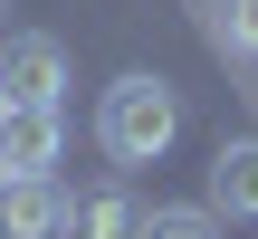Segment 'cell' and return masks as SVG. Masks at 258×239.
Wrapping results in <instances>:
<instances>
[{
    "instance_id": "obj_8",
    "label": "cell",
    "mask_w": 258,
    "mask_h": 239,
    "mask_svg": "<svg viewBox=\"0 0 258 239\" xmlns=\"http://www.w3.org/2000/svg\"><path fill=\"white\" fill-rule=\"evenodd\" d=\"M211 38L230 57H258V0H211Z\"/></svg>"
},
{
    "instance_id": "obj_6",
    "label": "cell",
    "mask_w": 258,
    "mask_h": 239,
    "mask_svg": "<svg viewBox=\"0 0 258 239\" xmlns=\"http://www.w3.org/2000/svg\"><path fill=\"white\" fill-rule=\"evenodd\" d=\"M67 230H77V239H134V230H144V211L124 201V182H96V192L67 201Z\"/></svg>"
},
{
    "instance_id": "obj_9",
    "label": "cell",
    "mask_w": 258,
    "mask_h": 239,
    "mask_svg": "<svg viewBox=\"0 0 258 239\" xmlns=\"http://www.w3.org/2000/svg\"><path fill=\"white\" fill-rule=\"evenodd\" d=\"M0 10H10V0H0Z\"/></svg>"
},
{
    "instance_id": "obj_4",
    "label": "cell",
    "mask_w": 258,
    "mask_h": 239,
    "mask_svg": "<svg viewBox=\"0 0 258 239\" xmlns=\"http://www.w3.org/2000/svg\"><path fill=\"white\" fill-rule=\"evenodd\" d=\"M57 230H67L57 172H0V239H57Z\"/></svg>"
},
{
    "instance_id": "obj_1",
    "label": "cell",
    "mask_w": 258,
    "mask_h": 239,
    "mask_svg": "<svg viewBox=\"0 0 258 239\" xmlns=\"http://www.w3.org/2000/svg\"><path fill=\"white\" fill-rule=\"evenodd\" d=\"M172 134H182V96H172L163 77H115V86L96 96V144H105V163H115V172L163 163V153H172Z\"/></svg>"
},
{
    "instance_id": "obj_3",
    "label": "cell",
    "mask_w": 258,
    "mask_h": 239,
    "mask_svg": "<svg viewBox=\"0 0 258 239\" xmlns=\"http://www.w3.org/2000/svg\"><path fill=\"white\" fill-rule=\"evenodd\" d=\"M67 115L57 105H0V172H57Z\"/></svg>"
},
{
    "instance_id": "obj_7",
    "label": "cell",
    "mask_w": 258,
    "mask_h": 239,
    "mask_svg": "<svg viewBox=\"0 0 258 239\" xmlns=\"http://www.w3.org/2000/svg\"><path fill=\"white\" fill-rule=\"evenodd\" d=\"M134 239H220V211L211 201H163V211H144Z\"/></svg>"
},
{
    "instance_id": "obj_5",
    "label": "cell",
    "mask_w": 258,
    "mask_h": 239,
    "mask_svg": "<svg viewBox=\"0 0 258 239\" xmlns=\"http://www.w3.org/2000/svg\"><path fill=\"white\" fill-rule=\"evenodd\" d=\"M211 211L220 220H258V134H230L211 153Z\"/></svg>"
},
{
    "instance_id": "obj_2",
    "label": "cell",
    "mask_w": 258,
    "mask_h": 239,
    "mask_svg": "<svg viewBox=\"0 0 258 239\" xmlns=\"http://www.w3.org/2000/svg\"><path fill=\"white\" fill-rule=\"evenodd\" d=\"M67 96V48L48 29H10L0 38V105H57Z\"/></svg>"
}]
</instances>
